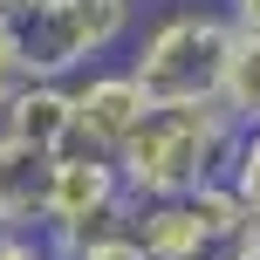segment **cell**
Returning a JSON list of instances; mask_svg holds the SVG:
<instances>
[{
  "mask_svg": "<svg viewBox=\"0 0 260 260\" xmlns=\"http://www.w3.org/2000/svg\"><path fill=\"white\" fill-rule=\"evenodd\" d=\"M0 260H62L48 233H0Z\"/></svg>",
  "mask_w": 260,
  "mask_h": 260,
  "instance_id": "cell-12",
  "label": "cell"
},
{
  "mask_svg": "<svg viewBox=\"0 0 260 260\" xmlns=\"http://www.w3.org/2000/svg\"><path fill=\"white\" fill-rule=\"evenodd\" d=\"M219 7L233 14V27H240L247 41H260V0H219Z\"/></svg>",
  "mask_w": 260,
  "mask_h": 260,
  "instance_id": "cell-13",
  "label": "cell"
},
{
  "mask_svg": "<svg viewBox=\"0 0 260 260\" xmlns=\"http://www.w3.org/2000/svg\"><path fill=\"white\" fill-rule=\"evenodd\" d=\"M0 130H14L21 144H35V151H69V137H76V103H69V82H48V76H27L21 89L7 96V110H0Z\"/></svg>",
  "mask_w": 260,
  "mask_h": 260,
  "instance_id": "cell-8",
  "label": "cell"
},
{
  "mask_svg": "<svg viewBox=\"0 0 260 260\" xmlns=\"http://www.w3.org/2000/svg\"><path fill=\"white\" fill-rule=\"evenodd\" d=\"M48 171H55L48 151L0 130V226L7 233H41V219H48Z\"/></svg>",
  "mask_w": 260,
  "mask_h": 260,
  "instance_id": "cell-7",
  "label": "cell"
},
{
  "mask_svg": "<svg viewBox=\"0 0 260 260\" xmlns=\"http://www.w3.org/2000/svg\"><path fill=\"white\" fill-rule=\"evenodd\" d=\"M130 233H137L144 260H219L247 233V212L219 178V185L185 192V199H144L130 212Z\"/></svg>",
  "mask_w": 260,
  "mask_h": 260,
  "instance_id": "cell-5",
  "label": "cell"
},
{
  "mask_svg": "<svg viewBox=\"0 0 260 260\" xmlns=\"http://www.w3.org/2000/svg\"><path fill=\"white\" fill-rule=\"evenodd\" d=\"M27 82V48H21V27L0 14V96H14Z\"/></svg>",
  "mask_w": 260,
  "mask_h": 260,
  "instance_id": "cell-11",
  "label": "cell"
},
{
  "mask_svg": "<svg viewBox=\"0 0 260 260\" xmlns=\"http://www.w3.org/2000/svg\"><path fill=\"white\" fill-rule=\"evenodd\" d=\"M0 110H7V96H0Z\"/></svg>",
  "mask_w": 260,
  "mask_h": 260,
  "instance_id": "cell-14",
  "label": "cell"
},
{
  "mask_svg": "<svg viewBox=\"0 0 260 260\" xmlns=\"http://www.w3.org/2000/svg\"><path fill=\"white\" fill-rule=\"evenodd\" d=\"M233 41H240V27L219 0H178L130 35L123 69L144 82L151 103H219Z\"/></svg>",
  "mask_w": 260,
  "mask_h": 260,
  "instance_id": "cell-2",
  "label": "cell"
},
{
  "mask_svg": "<svg viewBox=\"0 0 260 260\" xmlns=\"http://www.w3.org/2000/svg\"><path fill=\"white\" fill-rule=\"evenodd\" d=\"M219 110L240 130L260 123V41H247V35L233 41V62H226V82H219Z\"/></svg>",
  "mask_w": 260,
  "mask_h": 260,
  "instance_id": "cell-9",
  "label": "cell"
},
{
  "mask_svg": "<svg viewBox=\"0 0 260 260\" xmlns=\"http://www.w3.org/2000/svg\"><path fill=\"white\" fill-rule=\"evenodd\" d=\"M233 137H240V123L219 103H151L144 123L123 137L117 171L137 206L144 199H185V192H206L226 178Z\"/></svg>",
  "mask_w": 260,
  "mask_h": 260,
  "instance_id": "cell-1",
  "label": "cell"
},
{
  "mask_svg": "<svg viewBox=\"0 0 260 260\" xmlns=\"http://www.w3.org/2000/svg\"><path fill=\"white\" fill-rule=\"evenodd\" d=\"M130 212H137V199H130V185H123V171H117L110 151H89V144L55 151L48 219H41V233H48L55 253H76V247H89L103 233H123Z\"/></svg>",
  "mask_w": 260,
  "mask_h": 260,
  "instance_id": "cell-4",
  "label": "cell"
},
{
  "mask_svg": "<svg viewBox=\"0 0 260 260\" xmlns=\"http://www.w3.org/2000/svg\"><path fill=\"white\" fill-rule=\"evenodd\" d=\"M0 233H7V226H0Z\"/></svg>",
  "mask_w": 260,
  "mask_h": 260,
  "instance_id": "cell-15",
  "label": "cell"
},
{
  "mask_svg": "<svg viewBox=\"0 0 260 260\" xmlns=\"http://www.w3.org/2000/svg\"><path fill=\"white\" fill-rule=\"evenodd\" d=\"M226 192L240 199L247 226L260 233V123H247V130L233 137V157H226Z\"/></svg>",
  "mask_w": 260,
  "mask_h": 260,
  "instance_id": "cell-10",
  "label": "cell"
},
{
  "mask_svg": "<svg viewBox=\"0 0 260 260\" xmlns=\"http://www.w3.org/2000/svg\"><path fill=\"white\" fill-rule=\"evenodd\" d=\"M137 7L144 0H35L21 21L27 76L76 82L82 69H103L137 35Z\"/></svg>",
  "mask_w": 260,
  "mask_h": 260,
  "instance_id": "cell-3",
  "label": "cell"
},
{
  "mask_svg": "<svg viewBox=\"0 0 260 260\" xmlns=\"http://www.w3.org/2000/svg\"><path fill=\"white\" fill-rule=\"evenodd\" d=\"M69 103H76V137L69 144H89V151H123V137L144 123V110H151V96H144V82L130 76L123 62H103V69H82L76 82H69Z\"/></svg>",
  "mask_w": 260,
  "mask_h": 260,
  "instance_id": "cell-6",
  "label": "cell"
}]
</instances>
